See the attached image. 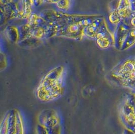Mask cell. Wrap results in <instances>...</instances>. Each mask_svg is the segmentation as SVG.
<instances>
[{"mask_svg": "<svg viewBox=\"0 0 135 134\" xmlns=\"http://www.w3.org/2000/svg\"><path fill=\"white\" fill-rule=\"evenodd\" d=\"M64 69L56 68L47 74L37 88V97L43 101H50L60 97L64 92Z\"/></svg>", "mask_w": 135, "mask_h": 134, "instance_id": "6da1fadb", "label": "cell"}, {"mask_svg": "<svg viewBox=\"0 0 135 134\" xmlns=\"http://www.w3.org/2000/svg\"><path fill=\"white\" fill-rule=\"evenodd\" d=\"M132 26L129 23L128 20L122 21L117 25V28L115 32V43L118 49H122L124 43L129 31L131 29Z\"/></svg>", "mask_w": 135, "mask_h": 134, "instance_id": "7a4b0ae2", "label": "cell"}, {"mask_svg": "<svg viewBox=\"0 0 135 134\" xmlns=\"http://www.w3.org/2000/svg\"><path fill=\"white\" fill-rule=\"evenodd\" d=\"M95 38L97 44L101 49H108L111 45L112 42L114 40L105 22L99 30Z\"/></svg>", "mask_w": 135, "mask_h": 134, "instance_id": "3957f363", "label": "cell"}, {"mask_svg": "<svg viewBox=\"0 0 135 134\" xmlns=\"http://www.w3.org/2000/svg\"><path fill=\"white\" fill-rule=\"evenodd\" d=\"M104 22V21L101 17H98L95 19L91 24L85 28L84 32L85 35L88 37L95 38L99 30Z\"/></svg>", "mask_w": 135, "mask_h": 134, "instance_id": "277c9868", "label": "cell"}, {"mask_svg": "<svg viewBox=\"0 0 135 134\" xmlns=\"http://www.w3.org/2000/svg\"><path fill=\"white\" fill-rule=\"evenodd\" d=\"M64 29L65 30L59 32L61 35L73 38H75V37L78 38L82 35L84 27L75 23L69 25Z\"/></svg>", "mask_w": 135, "mask_h": 134, "instance_id": "5b68a950", "label": "cell"}, {"mask_svg": "<svg viewBox=\"0 0 135 134\" xmlns=\"http://www.w3.org/2000/svg\"><path fill=\"white\" fill-rule=\"evenodd\" d=\"M135 44V27H132L123 44L121 49L126 50L129 49Z\"/></svg>", "mask_w": 135, "mask_h": 134, "instance_id": "8992f818", "label": "cell"}, {"mask_svg": "<svg viewBox=\"0 0 135 134\" xmlns=\"http://www.w3.org/2000/svg\"><path fill=\"white\" fill-rule=\"evenodd\" d=\"M109 19L111 23L113 24L118 25L122 21V19L120 18L117 9L111 13Z\"/></svg>", "mask_w": 135, "mask_h": 134, "instance_id": "52a82bcc", "label": "cell"}, {"mask_svg": "<svg viewBox=\"0 0 135 134\" xmlns=\"http://www.w3.org/2000/svg\"><path fill=\"white\" fill-rule=\"evenodd\" d=\"M31 33L33 37L38 38L43 37V34L45 33V31L41 27H37L35 29L31 32Z\"/></svg>", "mask_w": 135, "mask_h": 134, "instance_id": "ba28073f", "label": "cell"}, {"mask_svg": "<svg viewBox=\"0 0 135 134\" xmlns=\"http://www.w3.org/2000/svg\"><path fill=\"white\" fill-rule=\"evenodd\" d=\"M58 7L62 9H65L68 8L69 4V0H60L57 3Z\"/></svg>", "mask_w": 135, "mask_h": 134, "instance_id": "9c48e42d", "label": "cell"}, {"mask_svg": "<svg viewBox=\"0 0 135 134\" xmlns=\"http://www.w3.org/2000/svg\"><path fill=\"white\" fill-rule=\"evenodd\" d=\"M129 23L132 27H135V13H133L131 18L128 20Z\"/></svg>", "mask_w": 135, "mask_h": 134, "instance_id": "30bf717a", "label": "cell"}, {"mask_svg": "<svg viewBox=\"0 0 135 134\" xmlns=\"http://www.w3.org/2000/svg\"><path fill=\"white\" fill-rule=\"evenodd\" d=\"M129 6L133 13H135V0H129Z\"/></svg>", "mask_w": 135, "mask_h": 134, "instance_id": "8fae6325", "label": "cell"}, {"mask_svg": "<svg viewBox=\"0 0 135 134\" xmlns=\"http://www.w3.org/2000/svg\"><path fill=\"white\" fill-rule=\"evenodd\" d=\"M48 2L53 3H57L60 0H46Z\"/></svg>", "mask_w": 135, "mask_h": 134, "instance_id": "7c38bea8", "label": "cell"}]
</instances>
